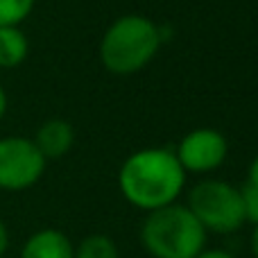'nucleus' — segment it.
Wrapping results in <instances>:
<instances>
[{
  "label": "nucleus",
  "mask_w": 258,
  "mask_h": 258,
  "mask_svg": "<svg viewBox=\"0 0 258 258\" xmlns=\"http://www.w3.org/2000/svg\"><path fill=\"white\" fill-rule=\"evenodd\" d=\"M186 186V170L168 147H145L129 154L118 172V188L141 211L163 209L177 202Z\"/></svg>",
  "instance_id": "nucleus-1"
},
{
  "label": "nucleus",
  "mask_w": 258,
  "mask_h": 258,
  "mask_svg": "<svg viewBox=\"0 0 258 258\" xmlns=\"http://www.w3.org/2000/svg\"><path fill=\"white\" fill-rule=\"evenodd\" d=\"M161 27L141 14H127L109 25L100 41V59L113 75H134L143 71L159 52Z\"/></svg>",
  "instance_id": "nucleus-2"
},
{
  "label": "nucleus",
  "mask_w": 258,
  "mask_h": 258,
  "mask_svg": "<svg viewBox=\"0 0 258 258\" xmlns=\"http://www.w3.org/2000/svg\"><path fill=\"white\" fill-rule=\"evenodd\" d=\"M141 242L152 258H195L206 245V231L186 204H170L147 213Z\"/></svg>",
  "instance_id": "nucleus-3"
},
{
  "label": "nucleus",
  "mask_w": 258,
  "mask_h": 258,
  "mask_svg": "<svg viewBox=\"0 0 258 258\" xmlns=\"http://www.w3.org/2000/svg\"><path fill=\"white\" fill-rule=\"evenodd\" d=\"M188 209L206 233H236L245 224L240 188L222 179H204L188 195Z\"/></svg>",
  "instance_id": "nucleus-4"
},
{
  "label": "nucleus",
  "mask_w": 258,
  "mask_h": 258,
  "mask_svg": "<svg viewBox=\"0 0 258 258\" xmlns=\"http://www.w3.org/2000/svg\"><path fill=\"white\" fill-rule=\"evenodd\" d=\"M45 156L32 138H0V190L21 192L32 188L45 172Z\"/></svg>",
  "instance_id": "nucleus-5"
},
{
  "label": "nucleus",
  "mask_w": 258,
  "mask_h": 258,
  "mask_svg": "<svg viewBox=\"0 0 258 258\" xmlns=\"http://www.w3.org/2000/svg\"><path fill=\"white\" fill-rule=\"evenodd\" d=\"M174 154H177L181 168L186 170V174H206L218 170L227 161L229 143L218 129L200 127L188 132L179 141V147Z\"/></svg>",
  "instance_id": "nucleus-6"
},
{
  "label": "nucleus",
  "mask_w": 258,
  "mask_h": 258,
  "mask_svg": "<svg viewBox=\"0 0 258 258\" xmlns=\"http://www.w3.org/2000/svg\"><path fill=\"white\" fill-rule=\"evenodd\" d=\"M75 245L59 229H41L32 233L21 247L18 258H73Z\"/></svg>",
  "instance_id": "nucleus-7"
},
{
  "label": "nucleus",
  "mask_w": 258,
  "mask_h": 258,
  "mask_svg": "<svg viewBox=\"0 0 258 258\" xmlns=\"http://www.w3.org/2000/svg\"><path fill=\"white\" fill-rule=\"evenodd\" d=\"M32 141L39 147L41 154L45 156V161L61 159L71 152L73 143H75V132H73L71 122L61 120V118H52L36 129V136Z\"/></svg>",
  "instance_id": "nucleus-8"
},
{
  "label": "nucleus",
  "mask_w": 258,
  "mask_h": 258,
  "mask_svg": "<svg viewBox=\"0 0 258 258\" xmlns=\"http://www.w3.org/2000/svg\"><path fill=\"white\" fill-rule=\"evenodd\" d=\"M30 43L21 27H0V68H16L27 59Z\"/></svg>",
  "instance_id": "nucleus-9"
},
{
  "label": "nucleus",
  "mask_w": 258,
  "mask_h": 258,
  "mask_svg": "<svg viewBox=\"0 0 258 258\" xmlns=\"http://www.w3.org/2000/svg\"><path fill=\"white\" fill-rule=\"evenodd\" d=\"M73 258H120V251L113 238L104 233H91L75 247Z\"/></svg>",
  "instance_id": "nucleus-10"
},
{
  "label": "nucleus",
  "mask_w": 258,
  "mask_h": 258,
  "mask_svg": "<svg viewBox=\"0 0 258 258\" xmlns=\"http://www.w3.org/2000/svg\"><path fill=\"white\" fill-rule=\"evenodd\" d=\"M36 0H0V27H18L32 14Z\"/></svg>",
  "instance_id": "nucleus-11"
},
{
  "label": "nucleus",
  "mask_w": 258,
  "mask_h": 258,
  "mask_svg": "<svg viewBox=\"0 0 258 258\" xmlns=\"http://www.w3.org/2000/svg\"><path fill=\"white\" fill-rule=\"evenodd\" d=\"M240 197H242V211H245V220H249V222L258 224V188L249 186V183H245V186L240 188Z\"/></svg>",
  "instance_id": "nucleus-12"
},
{
  "label": "nucleus",
  "mask_w": 258,
  "mask_h": 258,
  "mask_svg": "<svg viewBox=\"0 0 258 258\" xmlns=\"http://www.w3.org/2000/svg\"><path fill=\"white\" fill-rule=\"evenodd\" d=\"M195 258H233V254H229V251H224V249H206L204 247Z\"/></svg>",
  "instance_id": "nucleus-13"
},
{
  "label": "nucleus",
  "mask_w": 258,
  "mask_h": 258,
  "mask_svg": "<svg viewBox=\"0 0 258 258\" xmlns=\"http://www.w3.org/2000/svg\"><path fill=\"white\" fill-rule=\"evenodd\" d=\"M7 249H9V231H7V224L0 220V256H5Z\"/></svg>",
  "instance_id": "nucleus-14"
},
{
  "label": "nucleus",
  "mask_w": 258,
  "mask_h": 258,
  "mask_svg": "<svg viewBox=\"0 0 258 258\" xmlns=\"http://www.w3.org/2000/svg\"><path fill=\"white\" fill-rule=\"evenodd\" d=\"M247 183L258 188V156L251 161V165H249V177H247Z\"/></svg>",
  "instance_id": "nucleus-15"
},
{
  "label": "nucleus",
  "mask_w": 258,
  "mask_h": 258,
  "mask_svg": "<svg viewBox=\"0 0 258 258\" xmlns=\"http://www.w3.org/2000/svg\"><path fill=\"white\" fill-rule=\"evenodd\" d=\"M7 107H9V100H7V93H5L3 84H0V120L5 118V113H7Z\"/></svg>",
  "instance_id": "nucleus-16"
},
{
  "label": "nucleus",
  "mask_w": 258,
  "mask_h": 258,
  "mask_svg": "<svg viewBox=\"0 0 258 258\" xmlns=\"http://www.w3.org/2000/svg\"><path fill=\"white\" fill-rule=\"evenodd\" d=\"M251 254L258 258V224H254V231H251Z\"/></svg>",
  "instance_id": "nucleus-17"
}]
</instances>
